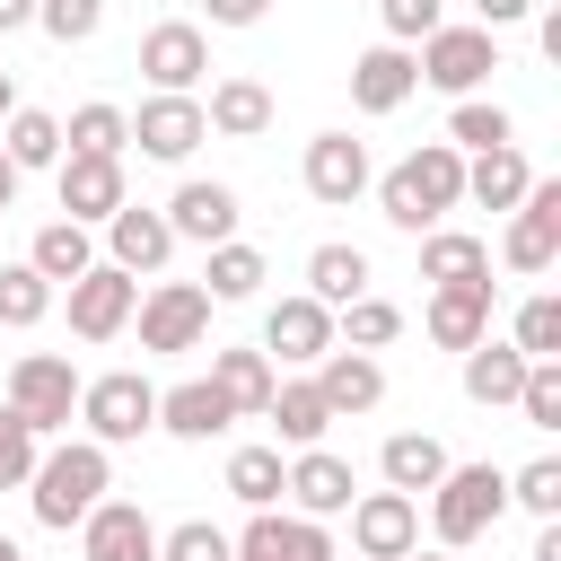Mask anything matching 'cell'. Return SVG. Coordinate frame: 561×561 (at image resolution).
Here are the masks:
<instances>
[{
	"label": "cell",
	"mask_w": 561,
	"mask_h": 561,
	"mask_svg": "<svg viewBox=\"0 0 561 561\" xmlns=\"http://www.w3.org/2000/svg\"><path fill=\"white\" fill-rule=\"evenodd\" d=\"M0 210H18V167L0 158Z\"/></svg>",
	"instance_id": "obj_53"
},
{
	"label": "cell",
	"mask_w": 561,
	"mask_h": 561,
	"mask_svg": "<svg viewBox=\"0 0 561 561\" xmlns=\"http://www.w3.org/2000/svg\"><path fill=\"white\" fill-rule=\"evenodd\" d=\"M9 114H18V88H9V70H0V123H9Z\"/></svg>",
	"instance_id": "obj_54"
},
{
	"label": "cell",
	"mask_w": 561,
	"mask_h": 561,
	"mask_svg": "<svg viewBox=\"0 0 561 561\" xmlns=\"http://www.w3.org/2000/svg\"><path fill=\"white\" fill-rule=\"evenodd\" d=\"M403 552H421V500L359 491L351 500V561H403Z\"/></svg>",
	"instance_id": "obj_9"
},
{
	"label": "cell",
	"mask_w": 561,
	"mask_h": 561,
	"mask_svg": "<svg viewBox=\"0 0 561 561\" xmlns=\"http://www.w3.org/2000/svg\"><path fill=\"white\" fill-rule=\"evenodd\" d=\"M307 298L333 307V316H342L351 298H368V254H359V245H316V254H307Z\"/></svg>",
	"instance_id": "obj_32"
},
{
	"label": "cell",
	"mask_w": 561,
	"mask_h": 561,
	"mask_svg": "<svg viewBox=\"0 0 561 561\" xmlns=\"http://www.w3.org/2000/svg\"><path fill=\"white\" fill-rule=\"evenodd\" d=\"M210 386H219V403H228L237 421H263V403H272L280 368H272L263 351H210Z\"/></svg>",
	"instance_id": "obj_25"
},
{
	"label": "cell",
	"mask_w": 561,
	"mask_h": 561,
	"mask_svg": "<svg viewBox=\"0 0 561 561\" xmlns=\"http://www.w3.org/2000/svg\"><path fill=\"white\" fill-rule=\"evenodd\" d=\"M456 202H465V149H447V140H421L403 167L377 175V210H386L403 237H430Z\"/></svg>",
	"instance_id": "obj_2"
},
{
	"label": "cell",
	"mask_w": 561,
	"mask_h": 561,
	"mask_svg": "<svg viewBox=\"0 0 561 561\" xmlns=\"http://www.w3.org/2000/svg\"><path fill=\"white\" fill-rule=\"evenodd\" d=\"M105 491H114V447H96V438H61V447H44L35 473H26V508H35V526H53V535H70Z\"/></svg>",
	"instance_id": "obj_1"
},
{
	"label": "cell",
	"mask_w": 561,
	"mask_h": 561,
	"mask_svg": "<svg viewBox=\"0 0 561 561\" xmlns=\"http://www.w3.org/2000/svg\"><path fill=\"white\" fill-rule=\"evenodd\" d=\"M500 508H508V473H500V465H447L438 491H430V535H438V552L482 543V535L500 526Z\"/></svg>",
	"instance_id": "obj_3"
},
{
	"label": "cell",
	"mask_w": 561,
	"mask_h": 561,
	"mask_svg": "<svg viewBox=\"0 0 561 561\" xmlns=\"http://www.w3.org/2000/svg\"><path fill=\"white\" fill-rule=\"evenodd\" d=\"M44 316H53V280H44L35 263H0V324L26 333V324H44Z\"/></svg>",
	"instance_id": "obj_39"
},
{
	"label": "cell",
	"mask_w": 561,
	"mask_h": 561,
	"mask_svg": "<svg viewBox=\"0 0 561 561\" xmlns=\"http://www.w3.org/2000/svg\"><path fill=\"white\" fill-rule=\"evenodd\" d=\"M526 561H561V517H543V535H535V552Z\"/></svg>",
	"instance_id": "obj_51"
},
{
	"label": "cell",
	"mask_w": 561,
	"mask_h": 561,
	"mask_svg": "<svg viewBox=\"0 0 561 561\" xmlns=\"http://www.w3.org/2000/svg\"><path fill=\"white\" fill-rule=\"evenodd\" d=\"M35 456H44V438L0 403V491H26V473H35Z\"/></svg>",
	"instance_id": "obj_45"
},
{
	"label": "cell",
	"mask_w": 561,
	"mask_h": 561,
	"mask_svg": "<svg viewBox=\"0 0 561 561\" xmlns=\"http://www.w3.org/2000/svg\"><path fill=\"white\" fill-rule=\"evenodd\" d=\"M307 377H316V394H324V412H333V421H351V412H377V403H386V368H377L368 351H342V342H333Z\"/></svg>",
	"instance_id": "obj_19"
},
{
	"label": "cell",
	"mask_w": 561,
	"mask_h": 561,
	"mask_svg": "<svg viewBox=\"0 0 561 561\" xmlns=\"http://www.w3.org/2000/svg\"><path fill=\"white\" fill-rule=\"evenodd\" d=\"M491 70H500V35H482V26H438L412 44V79L438 96H473Z\"/></svg>",
	"instance_id": "obj_5"
},
{
	"label": "cell",
	"mask_w": 561,
	"mask_h": 561,
	"mask_svg": "<svg viewBox=\"0 0 561 561\" xmlns=\"http://www.w3.org/2000/svg\"><path fill=\"white\" fill-rule=\"evenodd\" d=\"M228 421H237V412L219 403V386H210V377H184V386H167V394H158V430H167V438H193V447H202V438H219Z\"/></svg>",
	"instance_id": "obj_27"
},
{
	"label": "cell",
	"mask_w": 561,
	"mask_h": 561,
	"mask_svg": "<svg viewBox=\"0 0 561 561\" xmlns=\"http://www.w3.org/2000/svg\"><path fill=\"white\" fill-rule=\"evenodd\" d=\"M526 368H535V359H526L517 342H491V333H482V342L465 351V394H473L482 412H500V403H517V386H526Z\"/></svg>",
	"instance_id": "obj_26"
},
{
	"label": "cell",
	"mask_w": 561,
	"mask_h": 561,
	"mask_svg": "<svg viewBox=\"0 0 561 561\" xmlns=\"http://www.w3.org/2000/svg\"><path fill=\"white\" fill-rule=\"evenodd\" d=\"M202 70H210V35H202L193 18H158V26L140 35V79H149V96H193Z\"/></svg>",
	"instance_id": "obj_7"
},
{
	"label": "cell",
	"mask_w": 561,
	"mask_h": 561,
	"mask_svg": "<svg viewBox=\"0 0 561 561\" xmlns=\"http://www.w3.org/2000/svg\"><path fill=\"white\" fill-rule=\"evenodd\" d=\"M35 26H44L53 44H88V35L105 26V0H35Z\"/></svg>",
	"instance_id": "obj_43"
},
{
	"label": "cell",
	"mask_w": 561,
	"mask_h": 561,
	"mask_svg": "<svg viewBox=\"0 0 561 561\" xmlns=\"http://www.w3.org/2000/svg\"><path fill=\"white\" fill-rule=\"evenodd\" d=\"M263 421L280 430L272 447H289V456H298V447H324V430H333V412H324L316 377H280V386H272V403H263Z\"/></svg>",
	"instance_id": "obj_23"
},
{
	"label": "cell",
	"mask_w": 561,
	"mask_h": 561,
	"mask_svg": "<svg viewBox=\"0 0 561 561\" xmlns=\"http://www.w3.org/2000/svg\"><path fill=\"white\" fill-rule=\"evenodd\" d=\"M53 175H61V219H79V228H105V219L131 202V193H123V158H70V149H61Z\"/></svg>",
	"instance_id": "obj_16"
},
{
	"label": "cell",
	"mask_w": 561,
	"mask_h": 561,
	"mask_svg": "<svg viewBox=\"0 0 561 561\" xmlns=\"http://www.w3.org/2000/svg\"><path fill=\"white\" fill-rule=\"evenodd\" d=\"M272 368H316L324 351H333V307H316L307 289L298 298H280L272 316H263V342H254Z\"/></svg>",
	"instance_id": "obj_13"
},
{
	"label": "cell",
	"mask_w": 561,
	"mask_h": 561,
	"mask_svg": "<svg viewBox=\"0 0 561 561\" xmlns=\"http://www.w3.org/2000/svg\"><path fill=\"white\" fill-rule=\"evenodd\" d=\"M79 561H158V526L140 500H96L79 517Z\"/></svg>",
	"instance_id": "obj_14"
},
{
	"label": "cell",
	"mask_w": 561,
	"mask_h": 561,
	"mask_svg": "<svg viewBox=\"0 0 561 561\" xmlns=\"http://www.w3.org/2000/svg\"><path fill=\"white\" fill-rule=\"evenodd\" d=\"M377 18H386V44H421V35H438L447 26V0H377Z\"/></svg>",
	"instance_id": "obj_44"
},
{
	"label": "cell",
	"mask_w": 561,
	"mask_h": 561,
	"mask_svg": "<svg viewBox=\"0 0 561 561\" xmlns=\"http://www.w3.org/2000/svg\"><path fill=\"white\" fill-rule=\"evenodd\" d=\"M508 412H526V430H561V359H535Z\"/></svg>",
	"instance_id": "obj_41"
},
{
	"label": "cell",
	"mask_w": 561,
	"mask_h": 561,
	"mask_svg": "<svg viewBox=\"0 0 561 561\" xmlns=\"http://www.w3.org/2000/svg\"><path fill=\"white\" fill-rule=\"evenodd\" d=\"M9 26H35V0H0V35Z\"/></svg>",
	"instance_id": "obj_52"
},
{
	"label": "cell",
	"mask_w": 561,
	"mask_h": 561,
	"mask_svg": "<svg viewBox=\"0 0 561 561\" xmlns=\"http://www.w3.org/2000/svg\"><path fill=\"white\" fill-rule=\"evenodd\" d=\"M280 491L298 500L289 517H342V508L359 500V482H351V465H342L333 447H298V456H289V473H280Z\"/></svg>",
	"instance_id": "obj_17"
},
{
	"label": "cell",
	"mask_w": 561,
	"mask_h": 561,
	"mask_svg": "<svg viewBox=\"0 0 561 561\" xmlns=\"http://www.w3.org/2000/svg\"><path fill=\"white\" fill-rule=\"evenodd\" d=\"M394 333H403V307H394V298H351V307L333 316V342H342V351H386Z\"/></svg>",
	"instance_id": "obj_38"
},
{
	"label": "cell",
	"mask_w": 561,
	"mask_h": 561,
	"mask_svg": "<svg viewBox=\"0 0 561 561\" xmlns=\"http://www.w3.org/2000/svg\"><path fill=\"white\" fill-rule=\"evenodd\" d=\"M202 140H210V123H202V96H140V114H131V149H140V158H158V167H184Z\"/></svg>",
	"instance_id": "obj_11"
},
{
	"label": "cell",
	"mask_w": 561,
	"mask_h": 561,
	"mask_svg": "<svg viewBox=\"0 0 561 561\" xmlns=\"http://www.w3.org/2000/svg\"><path fill=\"white\" fill-rule=\"evenodd\" d=\"M280 473H289L280 447H237V456H228V500H245V508H280Z\"/></svg>",
	"instance_id": "obj_37"
},
{
	"label": "cell",
	"mask_w": 561,
	"mask_h": 561,
	"mask_svg": "<svg viewBox=\"0 0 561 561\" xmlns=\"http://www.w3.org/2000/svg\"><path fill=\"white\" fill-rule=\"evenodd\" d=\"M412 88H421V79H412V53H403V44H368V53L351 61V105H359V114H394Z\"/></svg>",
	"instance_id": "obj_22"
},
{
	"label": "cell",
	"mask_w": 561,
	"mask_h": 561,
	"mask_svg": "<svg viewBox=\"0 0 561 561\" xmlns=\"http://www.w3.org/2000/svg\"><path fill=\"white\" fill-rule=\"evenodd\" d=\"M508 342H517L526 359H561V298H552V289H535V298L517 307V324H508Z\"/></svg>",
	"instance_id": "obj_40"
},
{
	"label": "cell",
	"mask_w": 561,
	"mask_h": 561,
	"mask_svg": "<svg viewBox=\"0 0 561 561\" xmlns=\"http://www.w3.org/2000/svg\"><path fill=\"white\" fill-rule=\"evenodd\" d=\"M167 228H175V245H228L237 237V193L210 184V175H184L175 202H167Z\"/></svg>",
	"instance_id": "obj_18"
},
{
	"label": "cell",
	"mask_w": 561,
	"mask_h": 561,
	"mask_svg": "<svg viewBox=\"0 0 561 561\" xmlns=\"http://www.w3.org/2000/svg\"><path fill=\"white\" fill-rule=\"evenodd\" d=\"M131 307H140V280L114 272V263H88V272L70 280V333H79V342H114V333L131 324Z\"/></svg>",
	"instance_id": "obj_12"
},
{
	"label": "cell",
	"mask_w": 561,
	"mask_h": 561,
	"mask_svg": "<svg viewBox=\"0 0 561 561\" xmlns=\"http://www.w3.org/2000/svg\"><path fill=\"white\" fill-rule=\"evenodd\" d=\"M552 254H561V184H552V175H535V184H526V202L508 210L500 263H508V272H526V280H543V272H552Z\"/></svg>",
	"instance_id": "obj_8"
},
{
	"label": "cell",
	"mask_w": 561,
	"mask_h": 561,
	"mask_svg": "<svg viewBox=\"0 0 561 561\" xmlns=\"http://www.w3.org/2000/svg\"><path fill=\"white\" fill-rule=\"evenodd\" d=\"M0 561H26V552H18V543H9V535H0Z\"/></svg>",
	"instance_id": "obj_56"
},
{
	"label": "cell",
	"mask_w": 561,
	"mask_h": 561,
	"mask_svg": "<svg viewBox=\"0 0 561 561\" xmlns=\"http://www.w3.org/2000/svg\"><path fill=\"white\" fill-rule=\"evenodd\" d=\"M517 140V123H508V105H491V96H456V114H447V149H508Z\"/></svg>",
	"instance_id": "obj_35"
},
{
	"label": "cell",
	"mask_w": 561,
	"mask_h": 561,
	"mask_svg": "<svg viewBox=\"0 0 561 561\" xmlns=\"http://www.w3.org/2000/svg\"><path fill=\"white\" fill-rule=\"evenodd\" d=\"M167 254H175V228H167V210H140V202H123V210L105 219V263H114V272H131V280H140V272H158Z\"/></svg>",
	"instance_id": "obj_20"
},
{
	"label": "cell",
	"mask_w": 561,
	"mask_h": 561,
	"mask_svg": "<svg viewBox=\"0 0 561 561\" xmlns=\"http://www.w3.org/2000/svg\"><path fill=\"white\" fill-rule=\"evenodd\" d=\"M403 561H465V552H438V543H430V552H403Z\"/></svg>",
	"instance_id": "obj_55"
},
{
	"label": "cell",
	"mask_w": 561,
	"mask_h": 561,
	"mask_svg": "<svg viewBox=\"0 0 561 561\" xmlns=\"http://www.w3.org/2000/svg\"><path fill=\"white\" fill-rule=\"evenodd\" d=\"M421 324H430V342H438V351H473V342L491 333V280H465V289H430Z\"/></svg>",
	"instance_id": "obj_21"
},
{
	"label": "cell",
	"mask_w": 561,
	"mask_h": 561,
	"mask_svg": "<svg viewBox=\"0 0 561 561\" xmlns=\"http://www.w3.org/2000/svg\"><path fill=\"white\" fill-rule=\"evenodd\" d=\"M298 175H307V193H316L324 210H351V202L368 193V140H351V131H316Z\"/></svg>",
	"instance_id": "obj_15"
},
{
	"label": "cell",
	"mask_w": 561,
	"mask_h": 561,
	"mask_svg": "<svg viewBox=\"0 0 561 561\" xmlns=\"http://www.w3.org/2000/svg\"><path fill=\"white\" fill-rule=\"evenodd\" d=\"M263 280H272V272H263V254L228 237V245H210V272H202V298H219V307H237V298H254Z\"/></svg>",
	"instance_id": "obj_36"
},
{
	"label": "cell",
	"mask_w": 561,
	"mask_h": 561,
	"mask_svg": "<svg viewBox=\"0 0 561 561\" xmlns=\"http://www.w3.org/2000/svg\"><path fill=\"white\" fill-rule=\"evenodd\" d=\"M61 149H70V158H123V149H131V114H123V105H79V114L61 123Z\"/></svg>",
	"instance_id": "obj_34"
},
{
	"label": "cell",
	"mask_w": 561,
	"mask_h": 561,
	"mask_svg": "<svg viewBox=\"0 0 561 561\" xmlns=\"http://www.w3.org/2000/svg\"><path fill=\"white\" fill-rule=\"evenodd\" d=\"M26 263L61 289V280H79V272L96 263V245H88V228H79V219H44V228H35V245H26Z\"/></svg>",
	"instance_id": "obj_33"
},
{
	"label": "cell",
	"mask_w": 561,
	"mask_h": 561,
	"mask_svg": "<svg viewBox=\"0 0 561 561\" xmlns=\"http://www.w3.org/2000/svg\"><path fill=\"white\" fill-rule=\"evenodd\" d=\"M210 9V26H263L272 18V0H202Z\"/></svg>",
	"instance_id": "obj_49"
},
{
	"label": "cell",
	"mask_w": 561,
	"mask_h": 561,
	"mask_svg": "<svg viewBox=\"0 0 561 561\" xmlns=\"http://www.w3.org/2000/svg\"><path fill=\"white\" fill-rule=\"evenodd\" d=\"M421 280H430V289L491 280V245H482V237H465V228H430V237H421Z\"/></svg>",
	"instance_id": "obj_29"
},
{
	"label": "cell",
	"mask_w": 561,
	"mask_h": 561,
	"mask_svg": "<svg viewBox=\"0 0 561 561\" xmlns=\"http://www.w3.org/2000/svg\"><path fill=\"white\" fill-rule=\"evenodd\" d=\"M526 184H535V167L517 158V140H508V149L465 158V202H482V210H517V202H526Z\"/></svg>",
	"instance_id": "obj_30"
},
{
	"label": "cell",
	"mask_w": 561,
	"mask_h": 561,
	"mask_svg": "<svg viewBox=\"0 0 561 561\" xmlns=\"http://www.w3.org/2000/svg\"><path fill=\"white\" fill-rule=\"evenodd\" d=\"M535 44H543V61H561V9H543V18H535Z\"/></svg>",
	"instance_id": "obj_50"
},
{
	"label": "cell",
	"mask_w": 561,
	"mask_h": 561,
	"mask_svg": "<svg viewBox=\"0 0 561 561\" xmlns=\"http://www.w3.org/2000/svg\"><path fill=\"white\" fill-rule=\"evenodd\" d=\"M9 412H18L35 438L70 430V421H79V368H70L61 351H26V359L9 368Z\"/></svg>",
	"instance_id": "obj_6"
},
{
	"label": "cell",
	"mask_w": 561,
	"mask_h": 561,
	"mask_svg": "<svg viewBox=\"0 0 561 561\" xmlns=\"http://www.w3.org/2000/svg\"><path fill=\"white\" fill-rule=\"evenodd\" d=\"M202 123H210L219 140H263V131H272V88H263V79H219L210 105H202Z\"/></svg>",
	"instance_id": "obj_28"
},
{
	"label": "cell",
	"mask_w": 561,
	"mask_h": 561,
	"mask_svg": "<svg viewBox=\"0 0 561 561\" xmlns=\"http://www.w3.org/2000/svg\"><path fill=\"white\" fill-rule=\"evenodd\" d=\"M158 561H228V535L210 517H184V526L158 535Z\"/></svg>",
	"instance_id": "obj_46"
},
{
	"label": "cell",
	"mask_w": 561,
	"mask_h": 561,
	"mask_svg": "<svg viewBox=\"0 0 561 561\" xmlns=\"http://www.w3.org/2000/svg\"><path fill=\"white\" fill-rule=\"evenodd\" d=\"M131 316H140V351H202V333H210L202 280H158Z\"/></svg>",
	"instance_id": "obj_10"
},
{
	"label": "cell",
	"mask_w": 561,
	"mask_h": 561,
	"mask_svg": "<svg viewBox=\"0 0 561 561\" xmlns=\"http://www.w3.org/2000/svg\"><path fill=\"white\" fill-rule=\"evenodd\" d=\"M456 456L430 438V430H394L386 447H377V473H386V491H403V500H421V491H438V473H447Z\"/></svg>",
	"instance_id": "obj_24"
},
{
	"label": "cell",
	"mask_w": 561,
	"mask_h": 561,
	"mask_svg": "<svg viewBox=\"0 0 561 561\" xmlns=\"http://www.w3.org/2000/svg\"><path fill=\"white\" fill-rule=\"evenodd\" d=\"M280 561H342L324 517H280Z\"/></svg>",
	"instance_id": "obj_47"
},
{
	"label": "cell",
	"mask_w": 561,
	"mask_h": 561,
	"mask_svg": "<svg viewBox=\"0 0 561 561\" xmlns=\"http://www.w3.org/2000/svg\"><path fill=\"white\" fill-rule=\"evenodd\" d=\"M535 9H543V0H535Z\"/></svg>",
	"instance_id": "obj_57"
},
{
	"label": "cell",
	"mask_w": 561,
	"mask_h": 561,
	"mask_svg": "<svg viewBox=\"0 0 561 561\" xmlns=\"http://www.w3.org/2000/svg\"><path fill=\"white\" fill-rule=\"evenodd\" d=\"M517 18H535V0H473V26H482V35H500V26H517Z\"/></svg>",
	"instance_id": "obj_48"
},
{
	"label": "cell",
	"mask_w": 561,
	"mask_h": 561,
	"mask_svg": "<svg viewBox=\"0 0 561 561\" xmlns=\"http://www.w3.org/2000/svg\"><path fill=\"white\" fill-rule=\"evenodd\" d=\"M0 158H9L18 175H35V167H61V114H44V105H18V114L0 123Z\"/></svg>",
	"instance_id": "obj_31"
},
{
	"label": "cell",
	"mask_w": 561,
	"mask_h": 561,
	"mask_svg": "<svg viewBox=\"0 0 561 561\" xmlns=\"http://www.w3.org/2000/svg\"><path fill=\"white\" fill-rule=\"evenodd\" d=\"M508 500H517L526 517H561V465H552V456L517 465V473H508Z\"/></svg>",
	"instance_id": "obj_42"
},
{
	"label": "cell",
	"mask_w": 561,
	"mask_h": 561,
	"mask_svg": "<svg viewBox=\"0 0 561 561\" xmlns=\"http://www.w3.org/2000/svg\"><path fill=\"white\" fill-rule=\"evenodd\" d=\"M79 421L96 447H131L140 430H158V386L140 368H114V377H79Z\"/></svg>",
	"instance_id": "obj_4"
}]
</instances>
